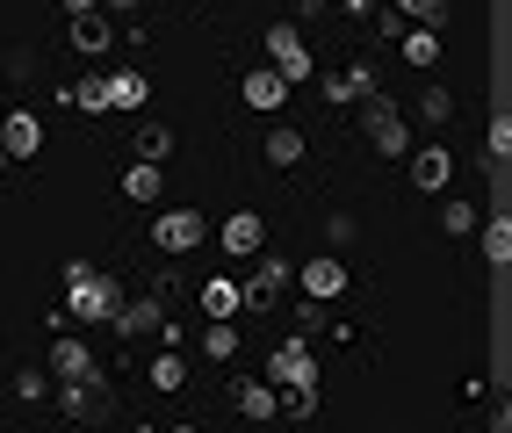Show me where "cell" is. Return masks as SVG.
I'll list each match as a JSON object with an SVG mask.
<instances>
[{
	"label": "cell",
	"instance_id": "obj_1",
	"mask_svg": "<svg viewBox=\"0 0 512 433\" xmlns=\"http://www.w3.org/2000/svg\"><path fill=\"white\" fill-rule=\"evenodd\" d=\"M116 304H123V289L94 268V260H65V325H109L116 318Z\"/></svg>",
	"mask_w": 512,
	"mask_h": 433
},
{
	"label": "cell",
	"instance_id": "obj_2",
	"mask_svg": "<svg viewBox=\"0 0 512 433\" xmlns=\"http://www.w3.org/2000/svg\"><path fill=\"white\" fill-rule=\"evenodd\" d=\"M361 130H368V152H383V159H404L419 138H412V123L397 116V102H383V94H368L361 102Z\"/></svg>",
	"mask_w": 512,
	"mask_h": 433
},
{
	"label": "cell",
	"instance_id": "obj_3",
	"mask_svg": "<svg viewBox=\"0 0 512 433\" xmlns=\"http://www.w3.org/2000/svg\"><path fill=\"white\" fill-rule=\"evenodd\" d=\"M202 239H210V217L188 210V203H174V210L152 217V246H159V253H195Z\"/></svg>",
	"mask_w": 512,
	"mask_h": 433
},
{
	"label": "cell",
	"instance_id": "obj_4",
	"mask_svg": "<svg viewBox=\"0 0 512 433\" xmlns=\"http://www.w3.org/2000/svg\"><path fill=\"white\" fill-rule=\"evenodd\" d=\"M267 73H282V87H303V80H311V51H303V29H296V22H275V29H267Z\"/></svg>",
	"mask_w": 512,
	"mask_h": 433
},
{
	"label": "cell",
	"instance_id": "obj_5",
	"mask_svg": "<svg viewBox=\"0 0 512 433\" xmlns=\"http://www.w3.org/2000/svg\"><path fill=\"white\" fill-rule=\"evenodd\" d=\"M109 405H116L109 376H94V383H58V412L80 419V426H101V419H109Z\"/></svg>",
	"mask_w": 512,
	"mask_h": 433
},
{
	"label": "cell",
	"instance_id": "obj_6",
	"mask_svg": "<svg viewBox=\"0 0 512 433\" xmlns=\"http://www.w3.org/2000/svg\"><path fill=\"white\" fill-rule=\"evenodd\" d=\"M51 383H94L101 369H94V354H87V340H73V332H58L51 340V369H44Z\"/></svg>",
	"mask_w": 512,
	"mask_h": 433
},
{
	"label": "cell",
	"instance_id": "obj_7",
	"mask_svg": "<svg viewBox=\"0 0 512 433\" xmlns=\"http://www.w3.org/2000/svg\"><path fill=\"white\" fill-rule=\"evenodd\" d=\"M289 282H296L289 260H253V282H238V289H246V304H253V311H275Z\"/></svg>",
	"mask_w": 512,
	"mask_h": 433
},
{
	"label": "cell",
	"instance_id": "obj_8",
	"mask_svg": "<svg viewBox=\"0 0 512 433\" xmlns=\"http://www.w3.org/2000/svg\"><path fill=\"white\" fill-rule=\"evenodd\" d=\"M44 152V123L29 109H8L0 116V159H37Z\"/></svg>",
	"mask_w": 512,
	"mask_h": 433
},
{
	"label": "cell",
	"instance_id": "obj_9",
	"mask_svg": "<svg viewBox=\"0 0 512 433\" xmlns=\"http://www.w3.org/2000/svg\"><path fill=\"white\" fill-rule=\"evenodd\" d=\"M267 383H318V361H311V340H282L275 354H267Z\"/></svg>",
	"mask_w": 512,
	"mask_h": 433
},
{
	"label": "cell",
	"instance_id": "obj_10",
	"mask_svg": "<svg viewBox=\"0 0 512 433\" xmlns=\"http://www.w3.org/2000/svg\"><path fill=\"white\" fill-rule=\"evenodd\" d=\"M296 282H303L311 304H339V296H347V260H303Z\"/></svg>",
	"mask_w": 512,
	"mask_h": 433
},
{
	"label": "cell",
	"instance_id": "obj_11",
	"mask_svg": "<svg viewBox=\"0 0 512 433\" xmlns=\"http://www.w3.org/2000/svg\"><path fill=\"white\" fill-rule=\"evenodd\" d=\"M404 159H412V188H426V195H440L455 181V152L448 145H412Z\"/></svg>",
	"mask_w": 512,
	"mask_h": 433
},
{
	"label": "cell",
	"instance_id": "obj_12",
	"mask_svg": "<svg viewBox=\"0 0 512 433\" xmlns=\"http://www.w3.org/2000/svg\"><path fill=\"white\" fill-rule=\"evenodd\" d=\"M231 412L246 426H267V419H275V383H267V376H238L231 383Z\"/></svg>",
	"mask_w": 512,
	"mask_h": 433
},
{
	"label": "cell",
	"instance_id": "obj_13",
	"mask_svg": "<svg viewBox=\"0 0 512 433\" xmlns=\"http://www.w3.org/2000/svg\"><path fill=\"white\" fill-rule=\"evenodd\" d=\"M109 325H116V332H130V340H145V332H159V325H166V304H159V296H123Z\"/></svg>",
	"mask_w": 512,
	"mask_h": 433
},
{
	"label": "cell",
	"instance_id": "obj_14",
	"mask_svg": "<svg viewBox=\"0 0 512 433\" xmlns=\"http://www.w3.org/2000/svg\"><path fill=\"white\" fill-rule=\"evenodd\" d=\"M260 246H267V224H260L253 210H231V217H224V253H231V260H260Z\"/></svg>",
	"mask_w": 512,
	"mask_h": 433
},
{
	"label": "cell",
	"instance_id": "obj_15",
	"mask_svg": "<svg viewBox=\"0 0 512 433\" xmlns=\"http://www.w3.org/2000/svg\"><path fill=\"white\" fill-rule=\"evenodd\" d=\"M101 87H109V109H145V102H152V80L138 73V65H116V73H101Z\"/></svg>",
	"mask_w": 512,
	"mask_h": 433
},
{
	"label": "cell",
	"instance_id": "obj_16",
	"mask_svg": "<svg viewBox=\"0 0 512 433\" xmlns=\"http://www.w3.org/2000/svg\"><path fill=\"white\" fill-rule=\"evenodd\" d=\"M123 195H130V203H159V210H166V166L130 159V166H123Z\"/></svg>",
	"mask_w": 512,
	"mask_h": 433
},
{
	"label": "cell",
	"instance_id": "obj_17",
	"mask_svg": "<svg viewBox=\"0 0 512 433\" xmlns=\"http://www.w3.org/2000/svg\"><path fill=\"white\" fill-rule=\"evenodd\" d=\"M202 311H210V318H238V311H246V289H238L231 275H210V282H202Z\"/></svg>",
	"mask_w": 512,
	"mask_h": 433
},
{
	"label": "cell",
	"instance_id": "obj_18",
	"mask_svg": "<svg viewBox=\"0 0 512 433\" xmlns=\"http://www.w3.org/2000/svg\"><path fill=\"white\" fill-rule=\"evenodd\" d=\"M368 94H375V65H347V73H332L325 102L339 109V102H368Z\"/></svg>",
	"mask_w": 512,
	"mask_h": 433
},
{
	"label": "cell",
	"instance_id": "obj_19",
	"mask_svg": "<svg viewBox=\"0 0 512 433\" xmlns=\"http://www.w3.org/2000/svg\"><path fill=\"white\" fill-rule=\"evenodd\" d=\"M238 87H246V102H253V109H267V116H275V109L289 102V87H282V73H267V65H260V73H246Z\"/></svg>",
	"mask_w": 512,
	"mask_h": 433
},
{
	"label": "cell",
	"instance_id": "obj_20",
	"mask_svg": "<svg viewBox=\"0 0 512 433\" xmlns=\"http://www.w3.org/2000/svg\"><path fill=\"white\" fill-rule=\"evenodd\" d=\"M130 152H138L145 166H166V159H174V130H166V123H138V138H130Z\"/></svg>",
	"mask_w": 512,
	"mask_h": 433
},
{
	"label": "cell",
	"instance_id": "obj_21",
	"mask_svg": "<svg viewBox=\"0 0 512 433\" xmlns=\"http://www.w3.org/2000/svg\"><path fill=\"white\" fill-rule=\"evenodd\" d=\"M65 109H80V116H109V87H101V73H87V80L65 87Z\"/></svg>",
	"mask_w": 512,
	"mask_h": 433
},
{
	"label": "cell",
	"instance_id": "obj_22",
	"mask_svg": "<svg viewBox=\"0 0 512 433\" xmlns=\"http://www.w3.org/2000/svg\"><path fill=\"white\" fill-rule=\"evenodd\" d=\"M109 37H116V29H109V15H101V8L73 22V51H87V58H101V51H109Z\"/></svg>",
	"mask_w": 512,
	"mask_h": 433
},
{
	"label": "cell",
	"instance_id": "obj_23",
	"mask_svg": "<svg viewBox=\"0 0 512 433\" xmlns=\"http://www.w3.org/2000/svg\"><path fill=\"white\" fill-rule=\"evenodd\" d=\"M260 152H267V166H296V159H303V130L275 123V130H267V138H260Z\"/></svg>",
	"mask_w": 512,
	"mask_h": 433
},
{
	"label": "cell",
	"instance_id": "obj_24",
	"mask_svg": "<svg viewBox=\"0 0 512 433\" xmlns=\"http://www.w3.org/2000/svg\"><path fill=\"white\" fill-rule=\"evenodd\" d=\"M419 123L426 130H448L455 123V94L448 87H419Z\"/></svg>",
	"mask_w": 512,
	"mask_h": 433
},
{
	"label": "cell",
	"instance_id": "obj_25",
	"mask_svg": "<svg viewBox=\"0 0 512 433\" xmlns=\"http://www.w3.org/2000/svg\"><path fill=\"white\" fill-rule=\"evenodd\" d=\"M404 65H419V73L440 65V37H433V29H404Z\"/></svg>",
	"mask_w": 512,
	"mask_h": 433
},
{
	"label": "cell",
	"instance_id": "obj_26",
	"mask_svg": "<svg viewBox=\"0 0 512 433\" xmlns=\"http://www.w3.org/2000/svg\"><path fill=\"white\" fill-rule=\"evenodd\" d=\"M275 412L311 419V412H318V383H282V390H275Z\"/></svg>",
	"mask_w": 512,
	"mask_h": 433
},
{
	"label": "cell",
	"instance_id": "obj_27",
	"mask_svg": "<svg viewBox=\"0 0 512 433\" xmlns=\"http://www.w3.org/2000/svg\"><path fill=\"white\" fill-rule=\"evenodd\" d=\"M202 354H210L217 369H231V361H238V325H224V318H217L210 332H202Z\"/></svg>",
	"mask_w": 512,
	"mask_h": 433
},
{
	"label": "cell",
	"instance_id": "obj_28",
	"mask_svg": "<svg viewBox=\"0 0 512 433\" xmlns=\"http://www.w3.org/2000/svg\"><path fill=\"white\" fill-rule=\"evenodd\" d=\"M145 376H152V390H159V397H174V390L188 383V361H181V354H159Z\"/></svg>",
	"mask_w": 512,
	"mask_h": 433
},
{
	"label": "cell",
	"instance_id": "obj_29",
	"mask_svg": "<svg viewBox=\"0 0 512 433\" xmlns=\"http://www.w3.org/2000/svg\"><path fill=\"white\" fill-rule=\"evenodd\" d=\"M311 332H325V304H311V296H303V304L289 311V340H311Z\"/></svg>",
	"mask_w": 512,
	"mask_h": 433
},
{
	"label": "cell",
	"instance_id": "obj_30",
	"mask_svg": "<svg viewBox=\"0 0 512 433\" xmlns=\"http://www.w3.org/2000/svg\"><path fill=\"white\" fill-rule=\"evenodd\" d=\"M440 231H448V239H469V231H476V203H440Z\"/></svg>",
	"mask_w": 512,
	"mask_h": 433
},
{
	"label": "cell",
	"instance_id": "obj_31",
	"mask_svg": "<svg viewBox=\"0 0 512 433\" xmlns=\"http://www.w3.org/2000/svg\"><path fill=\"white\" fill-rule=\"evenodd\" d=\"M390 15L397 22H440V15H448V0H397Z\"/></svg>",
	"mask_w": 512,
	"mask_h": 433
},
{
	"label": "cell",
	"instance_id": "obj_32",
	"mask_svg": "<svg viewBox=\"0 0 512 433\" xmlns=\"http://www.w3.org/2000/svg\"><path fill=\"white\" fill-rule=\"evenodd\" d=\"M15 397H22V405H44V397H51V376H44V369H22V376H15Z\"/></svg>",
	"mask_w": 512,
	"mask_h": 433
},
{
	"label": "cell",
	"instance_id": "obj_33",
	"mask_svg": "<svg viewBox=\"0 0 512 433\" xmlns=\"http://www.w3.org/2000/svg\"><path fill=\"white\" fill-rule=\"evenodd\" d=\"M505 253H512V224L491 217V224H484V260H505Z\"/></svg>",
	"mask_w": 512,
	"mask_h": 433
},
{
	"label": "cell",
	"instance_id": "obj_34",
	"mask_svg": "<svg viewBox=\"0 0 512 433\" xmlns=\"http://www.w3.org/2000/svg\"><path fill=\"white\" fill-rule=\"evenodd\" d=\"M505 152H512V123H505V116H491V166H498Z\"/></svg>",
	"mask_w": 512,
	"mask_h": 433
},
{
	"label": "cell",
	"instance_id": "obj_35",
	"mask_svg": "<svg viewBox=\"0 0 512 433\" xmlns=\"http://www.w3.org/2000/svg\"><path fill=\"white\" fill-rule=\"evenodd\" d=\"M58 8L73 15V22H80V15H94V8H101V0H58Z\"/></svg>",
	"mask_w": 512,
	"mask_h": 433
},
{
	"label": "cell",
	"instance_id": "obj_36",
	"mask_svg": "<svg viewBox=\"0 0 512 433\" xmlns=\"http://www.w3.org/2000/svg\"><path fill=\"white\" fill-rule=\"evenodd\" d=\"M339 8H347L354 22H368V15H375V0H339Z\"/></svg>",
	"mask_w": 512,
	"mask_h": 433
},
{
	"label": "cell",
	"instance_id": "obj_37",
	"mask_svg": "<svg viewBox=\"0 0 512 433\" xmlns=\"http://www.w3.org/2000/svg\"><path fill=\"white\" fill-rule=\"evenodd\" d=\"M101 15H138V0H101Z\"/></svg>",
	"mask_w": 512,
	"mask_h": 433
},
{
	"label": "cell",
	"instance_id": "obj_38",
	"mask_svg": "<svg viewBox=\"0 0 512 433\" xmlns=\"http://www.w3.org/2000/svg\"><path fill=\"white\" fill-rule=\"evenodd\" d=\"M296 8H303V15H325V8H332V0H296Z\"/></svg>",
	"mask_w": 512,
	"mask_h": 433
},
{
	"label": "cell",
	"instance_id": "obj_39",
	"mask_svg": "<svg viewBox=\"0 0 512 433\" xmlns=\"http://www.w3.org/2000/svg\"><path fill=\"white\" fill-rule=\"evenodd\" d=\"M166 433H202V426H166Z\"/></svg>",
	"mask_w": 512,
	"mask_h": 433
},
{
	"label": "cell",
	"instance_id": "obj_40",
	"mask_svg": "<svg viewBox=\"0 0 512 433\" xmlns=\"http://www.w3.org/2000/svg\"><path fill=\"white\" fill-rule=\"evenodd\" d=\"M0 116H8V87H0Z\"/></svg>",
	"mask_w": 512,
	"mask_h": 433
},
{
	"label": "cell",
	"instance_id": "obj_41",
	"mask_svg": "<svg viewBox=\"0 0 512 433\" xmlns=\"http://www.w3.org/2000/svg\"><path fill=\"white\" fill-rule=\"evenodd\" d=\"M181 8H188V0H181Z\"/></svg>",
	"mask_w": 512,
	"mask_h": 433
},
{
	"label": "cell",
	"instance_id": "obj_42",
	"mask_svg": "<svg viewBox=\"0 0 512 433\" xmlns=\"http://www.w3.org/2000/svg\"><path fill=\"white\" fill-rule=\"evenodd\" d=\"M0 166H8V159H0Z\"/></svg>",
	"mask_w": 512,
	"mask_h": 433
}]
</instances>
